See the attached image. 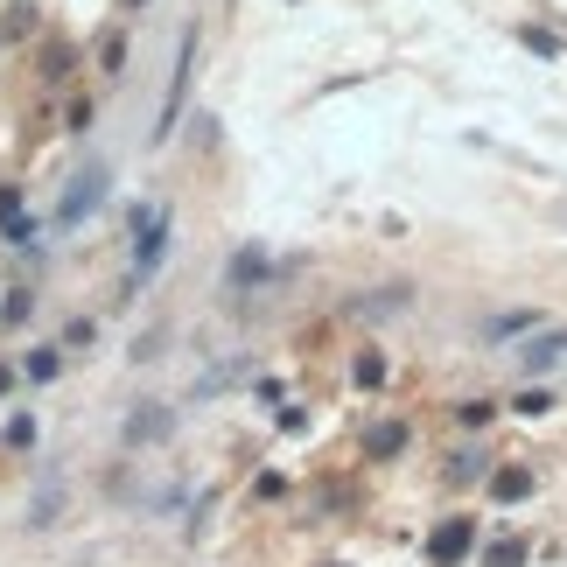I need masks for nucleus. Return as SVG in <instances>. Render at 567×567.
<instances>
[{"label": "nucleus", "instance_id": "obj_1", "mask_svg": "<svg viewBox=\"0 0 567 567\" xmlns=\"http://www.w3.org/2000/svg\"><path fill=\"white\" fill-rule=\"evenodd\" d=\"M99 189H106V175L91 168V175H84V183L71 189V196H63V224H71V217H84V211H91V203H99Z\"/></svg>", "mask_w": 567, "mask_h": 567}]
</instances>
